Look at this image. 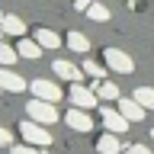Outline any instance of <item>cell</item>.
Masks as SVG:
<instances>
[{
    "label": "cell",
    "instance_id": "ac0fdd59",
    "mask_svg": "<svg viewBox=\"0 0 154 154\" xmlns=\"http://www.w3.org/2000/svg\"><path fill=\"white\" fill-rule=\"evenodd\" d=\"M16 58H19V51L13 45H3L0 42V67H13L16 64Z\"/></svg>",
    "mask_w": 154,
    "mask_h": 154
},
{
    "label": "cell",
    "instance_id": "7402d4cb",
    "mask_svg": "<svg viewBox=\"0 0 154 154\" xmlns=\"http://www.w3.org/2000/svg\"><path fill=\"white\" fill-rule=\"evenodd\" d=\"M10 144H13V135H10V128L0 125V148H10Z\"/></svg>",
    "mask_w": 154,
    "mask_h": 154
},
{
    "label": "cell",
    "instance_id": "4fadbf2b",
    "mask_svg": "<svg viewBox=\"0 0 154 154\" xmlns=\"http://www.w3.org/2000/svg\"><path fill=\"white\" fill-rule=\"evenodd\" d=\"M16 51H19V58H29V61H35V58H42V51H45V48L38 45L35 38H19Z\"/></svg>",
    "mask_w": 154,
    "mask_h": 154
},
{
    "label": "cell",
    "instance_id": "4316f807",
    "mask_svg": "<svg viewBox=\"0 0 154 154\" xmlns=\"http://www.w3.org/2000/svg\"><path fill=\"white\" fill-rule=\"evenodd\" d=\"M0 93H3V90H0Z\"/></svg>",
    "mask_w": 154,
    "mask_h": 154
},
{
    "label": "cell",
    "instance_id": "9c48e42d",
    "mask_svg": "<svg viewBox=\"0 0 154 154\" xmlns=\"http://www.w3.org/2000/svg\"><path fill=\"white\" fill-rule=\"evenodd\" d=\"M51 71H55V77L71 80V84H80V77H84V67H77L74 61H67V58H58L55 64H51Z\"/></svg>",
    "mask_w": 154,
    "mask_h": 154
},
{
    "label": "cell",
    "instance_id": "d6986e66",
    "mask_svg": "<svg viewBox=\"0 0 154 154\" xmlns=\"http://www.w3.org/2000/svg\"><path fill=\"white\" fill-rule=\"evenodd\" d=\"M87 16L96 19V23H106V19H109V7H103L100 0H93V3H90V10H87Z\"/></svg>",
    "mask_w": 154,
    "mask_h": 154
},
{
    "label": "cell",
    "instance_id": "ffe728a7",
    "mask_svg": "<svg viewBox=\"0 0 154 154\" xmlns=\"http://www.w3.org/2000/svg\"><path fill=\"white\" fill-rule=\"evenodd\" d=\"M135 100H138L144 109H154V90L151 87H138V90H135Z\"/></svg>",
    "mask_w": 154,
    "mask_h": 154
},
{
    "label": "cell",
    "instance_id": "52a82bcc",
    "mask_svg": "<svg viewBox=\"0 0 154 154\" xmlns=\"http://www.w3.org/2000/svg\"><path fill=\"white\" fill-rule=\"evenodd\" d=\"M64 122H67V128H74V132H90V128H93V116H90V109L71 106L64 112Z\"/></svg>",
    "mask_w": 154,
    "mask_h": 154
},
{
    "label": "cell",
    "instance_id": "5b68a950",
    "mask_svg": "<svg viewBox=\"0 0 154 154\" xmlns=\"http://www.w3.org/2000/svg\"><path fill=\"white\" fill-rule=\"evenodd\" d=\"M100 122H103V128H109V132H116V135L128 132V125H132L119 109H112V106H103V109H100Z\"/></svg>",
    "mask_w": 154,
    "mask_h": 154
},
{
    "label": "cell",
    "instance_id": "9a60e30c",
    "mask_svg": "<svg viewBox=\"0 0 154 154\" xmlns=\"http://www.w3.org/2000/svg\"><path fill=\"white\" fill-rule=\"evenodd\" d=\"M35 42H38L42 48H48V51L61 48V35H58V32H51V29H38V32H35Z\"/></svg>",
    "mask_w": 154,
    "mask_h": 154
},
{
    "label": "cell",
    "instance_id": "cb8c5ba5",
    "mask_svg": "<svg viewBox=\"0 0 154 154\" xmlns=\"http://www.w3.org/2000/svg\"><path fill=\"white\" fill-rule=\"evenodd\" d=\"M90 3H93V0H74V10H80V13H87V10H90Z\"/></svg>",
    "mask_w": 154,
    "mask_h": 154
},
{
    "label": "cell",
    "instance_id": "44dd1931",
    "mask_svg": "<svg viewBox=\"0 0 154 154\" xmlns=\"http://www.w3.org/2000/svg\"><path fill=\"white\" fill-rule=\"evenodd\" d=\"M10 154H42V151H38L35 144L23 141V144H10Z\"/></svg>",
    "mask_w": 154,
    "mask_h": 154
},
{
    "label": "cell",
    "instance_id": "ba28073f",
    "mask_svg": "<svg viewBox=\"0 0 154 154\" xmlns=\"http://www.w3.org/2000/svg\"><path fill=\"white\" fill-rule=\"evenodd\" d=\"M116 109H119V112H122L128 122H141L144 112H148V109H144V106L138 103L135 96H119V100H116Z\"/></svg>",
    "mask_w": 154,
    "mask_h": 154
},
{
    "label": "cell",
    "instance_id": "e0dca14e",
    "mask_svg": "<svg viewBox=\"0 0 154 154\" xmlns=\"http://www.w3.org/2000/svg\"><path fill=\"white\" fill-rule=\"evenodd\" d=\"M80 67H84V74H90L93 80H103V77H106V71H109L106 64H100V61H93V58H87Z\"/></svg>",
    "mask_w": 154,
    "mask_h": 154
},
{
    "label": "cell",
    "instance_id": "603a6c76",
    "mask_svg": "<svg viewBox=\"0 0 154 154\" xmlns=\"http://www.w3.org/2000/svg\"><path fill=\"white\" fill-rule=\"evenodd\" d=\"M128 154H151V148H148V144H132Z\"/></svg>",
    "mask_w": 154,
    "mask_h": 154
},
{
    "label": "cell",
    "instance_id": "484cf974",
    "mask_svg": "<svg viewBox=\"0 0 154 154\" xmlns=\"http://www.w3.org/2000/svg\"><path fill=\"white\" fill-rule=\"evenodd\" d=\"M0 35H3V29H0Z\"/></svg>",
    "mask_w": 154,
    "mask_h": 154
},
{
    "label": "cell",
    "instance_id": "7c38bea8",
    "mask_svg": "<svg viewBox=\"0 0 154 154\" xmlns=\"http://www.w3.org/2000/svg\"><path fill=\"white\" fill-rule=\"evenodd\" d=\"M96 151H100V154H122V141H119V135H116V132L100 135V141H96Z\"/></svg>",
    "mask_w": 154,
    "mask_h": 154
},
{
    "label": "cell",
    "instance_id": "8fae6325",
    "mask_svg": "<svg viewBox=\"0 0 154 154\" xmlns=\"http://www.w3.org/2000/svg\"><path fill=\"white\" fill-rule=\"evenodd\" d=\"M0 29L10 32V35H16V38L26 35V23H23L19 16H13V13H3V10H0Z\"/></svg>",
    "mask_w": 154,
    "mask_h": 154
},
{
    "label": "cell",
    "instance_id": "8992f818",
    "mask_svg": "<svg viewBox=\"0 0 154 154\" xmlns=\"http://www.w3.org/2000/svg\"><path fill=\"white\" fill-rule=\"evenodd\" d=\"M96 103H100V96L93 93V87L71 84V106H77V109H93Z\"/></svg>",
    "mask_w": 154,
    "mask_h": 154
},
{
    "label": "cell",
    "instance_id": "5bb4252c",
    "mask_svg": "<svg viewBox=\"0 0 154 154\" xmlns=\"http://www.w3.org/2000/svg\"><path fill=\"white\" fill-rule=\"evenodd\" d=\"M67 48H71V51H77V55H87V51H90V38L84 35V32H67Z\"/></svg>",
    "mask_w": 154,
    "mask_h": 154
},
{
    "label": "cell",
    "instance_id": "30bf717a",
    "mask_svg": "<svg viewBox=\"0 0 154 154\" xmlns=\"http://www.w3.org/2000/svg\"><path fill=\"white\" fill-rule=\"evenodd\" d=\"M26 87L29 84L13 71V67H0V90H7V93H23Z\"/></svg>",
    "mask_w": 154,
    "mask_h": 154
},
{
    "label": "cell",
    "instance_id": "3957f363",
    "mask_svg": "<svg viewBox=\"0 0 154 154\" xmlns=\"http://www.w3.org/2000/svg\"><path fill=\"white\" fill-rule=\"evenodd\" d=\"M103 64L109 67V71H116V74H132L135 71V61L125 55L122 48H106L103 51Z\"/></svg>",
    "mask_w": 154,
    "mask_h": 154
},
{
    "label": "cell",
    "instance_id": "277c9868",
    "mask_svg": "<svg viewBox=\"0 0 154 154\" xmlns=\"http://www.w3.org/2000/svg\"><path fill=\"white\" fill-rule=\"evenodd\" d=\"M29 90L38 96V100H48V103H61V87L55 84V80H48V77H35L32 84H29Z\"/></svg>",
    "mask_w": 154,
    "mask_h": 154
},
{
    "label": "cell",
    "instance_id": "7a4b0ae2",
    "mask_svg": "<svg viewBox=\"0 0 154 154\" xmlns=\"http://www.w3.org/2000/svg\"><path fill=\"white\" fill-rule=\"evenodd\" d=\"M26 116L32 119V122H42V125H55L58 122V109L55 103H48V100H32V103H26Z\"/></svg>",
    "mask_w": 154,
    "mask_h": 154
},
{
    "label": "cell",
    "instance_id": "d4e9b609",
    "mask_svg": "<svg viewBox=\"0 0 154 154\" xmlns=\"http://www.w3.org/2000/svg\"><path fill=\"white\" fill-rule=\"evenodd\" d=\"M151 138H154V125H151Z\"/></svg>",
    "mask_w": 154,
    "mask_h": 154
},
{
    "label": "cell",
    "instance_id": "2e32d148",
    "mask_svg": "<svg viewBox=\"0 0 154 154\" xmlns=\"http://www.w3.org/2000/svg\"><path fill=\"white\" fill-rule=\"evenodd\" d=\"M93 93L100 100H119V87L112 80H93Z\"/></svg>",
    "mask_w": 154,
    "mask_h": 154
},
{
    "label": "cell",
    "instance_id": "6da1fadb",
    "mask_svg": "<svg viewBox=\"0 0 154 154\" xmlns=\"http://www.w3.org/2000/svg\"><path fill=\"white\" fill-rule=\"evenodd\" d=\"M19 135H23V141L35 144V148H48V144H51V132H48V125L32 122V119H23V122H19Z\"/></svg>",
    "mask_w": 154,
    "mask_h": 154
}]
</instances>
